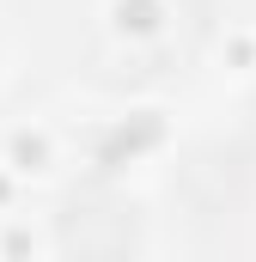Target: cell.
Listing matches in <instances>:
<instances>
[{"instance_id":"obj_1","label":"cell","mask_w":256,"mask_h":262,"mask_svg":"<svg viewBox=\"0 0 256 262\" xmlns=\"http://www.w3.org/2000/svg\"><path fill=\"white\" fill-rule=\"evenodd\" d=\"M61 238H67V250L86 256V262H122L128 250H134V220H128L116 201L92 195V201H73V207H67Z\"/></svg>"},{"instance_id":"obj_2","label":"cell","mask_w":256,"mask_h":262,"mask_svg":"<svg viewBox=\"0 0 256 262\" xmlns=\"http://www.w3.org/2000/svg\"><path fill=\"white\" fill-rule=\"evenodd\" d=\"M250 134H256V116H250Z\"/></svg>"}]
</instances>
